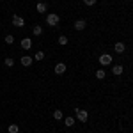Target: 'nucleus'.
Masks as SVG:
<instances>
[{
	"label": "nucleus",
	"instance_id": "1",
	"mask_svg": "<svg viewBox=\"0 0 133 133\" xmlns=\"http://www.w3.org/2000/svg\"><path fill=\"white\" fill-rule=\"evenodd\" d=\"M59 21H61V18H59V14H55V12H50V14L46 16V23H48L50 27H57Z\"/></svg>",
	"mask_w": 133,
	"mask_h": 133
},
{
	"label": "nucleus",
	"instance_id": "2",
	"mask_svg": "<svg viewBox=\"0 0 133 133\" xmlns=\"http://www.w3.org/2000/svg\"><path fill=\"white\" fill-rule=\"evenodd\" d=\"M75 114H76V119H78V121H82V123H85V121L89 119V114H87V110H82V108H75Z\"/></svg>",
	"mask_w": 133,
	"mask_h": 133
},
{
	"label": "nucleus",
	"instance_id": "3",
	"mask_svg": "<svg viewBox=\"0 0 133 133\" xmlns=\"http://www.w3.org/2000/svg\"><path fill=\"white\" fill-rule=\"evenodd\" d=\"M99 64L101 66H110L112 64V55L110 53H101L99 55Z\"/></svg>",
	"mask_w": 133,
	"mask_h": 133
},
{
	"label": "nucleus",
	"instance_id": "4",
	"mask_svg": "<svg viewBox=\"0 0 133 133\" xmlns=\"http://www.w3.org/2000/svg\"><path fill=\"white\" fill-rule=\"evenodd\" d=\"M12 25L21 29V27H25V20H23L21 16H18V14H14V16H12Z\"/></svg>",
	"mask_w": 133,
	"mask_h": 133
},
{
	"label": "nucleus",
	"instance_id": "5",
	"mask_svg": "<svg viewBox=\"0 0 133 133\" xmlns=\"http://www.w3.org/2000/svg\"><path fill=\"white\" fill-rule=\"evenodd\" d=\"M53 71H55V75H62V73L66 71V64L64 62H57L55 68H53Z\"/></svg>",
	"mask_w": 133,
	"mask_h": 133
},
{
	"label": "nucleus",
	"instance_id": "6",
	"mask_svg": "<svg viewBox=\"0 0 133 133\" xmlns=\"http://www.w3.org/2000/svg\"><path fill=\"white\" fill-rule=\"evenodd\" d=\"M85 27H87L85 20H76L75 21V29H76V30H85Z\"/></svg>",
	"mask_w": 133,
	"mask_h": 133
},
{
	"label": "nucleus",
	"instance_id": "7",
	"mask_svg": "<svg viewBox=\"0 0 133 133\" xmlns=\"http://www.w3.org/2000/svg\"><path fill=\"white\" fill-rule=\"evenodd\" d=\"M21 48H23V50H30L32 48V39H29V37L21 39Z\"/></svg>",
	"mask_w": 133,
	"mask_h": 133
},
{
	"label": "nucleus",
	"instance_id": "8",
	"mask_svg": "<svg viewBox=\"0 0 133 133\" xmlns=\"http://www.w3.org/2000/svg\"><path fill=\"white\" fill-rule=\"evenodd\" d=\"M20 62H21V66H25V68H30V64H32V57H29V55H23Z\"/></svg>",
	"mask_w": 133,
	"mask_h": 133
},
{
	"label": "nucleus",
	"instance_id": "9",
	"mask_svg": "<svg viewBox=\"0 0 133 133\" xmlns=\"http://www.w3.org/2000/svg\"><path fill=\"white\" fill-rule=\"evenodd\" d=\"M114 50L117 51V53H123V51L126 50V44H124V43H121V41L115 43V44H114Z\"/></svg>",
	"mask_w": 133,
	"mask_h": 133
},
{
	"label": "nucleus",
	"instance_id": "10",
	"mask_svg": "<svg viewBox=\"0 0 133 133\" xmlns=\"http://www.w3.org/2000/svg\"><path fill=\"white\" fill-rule=\"evenodd\" d=\"M7 131L9 133H20V126H18V124H9Z\"/></svg>",
	"mask_w": 133,
	"mask_h": 133
},
{
	"label": "nucleus",
	"instance_id": "11",
	"mask_svg": "<svg viewBox=\"0 0 133 133\" xmlns=\"http://www.w3.org/2000/svg\"><path fill=\"white\" fill-rule=\"evenodd\" d=\"M123 71H124V69H123V66H119V64L112 68V73H114V75H123Z\"/></svg>",
	"mask_w": 133,
	"mask_h": 133
},
{
	"label": "nucleus",
	"instance_id": "12",
	"mask_svg": "<svg viewBox=\"0 0 133 133\" xmlns=\"http://www.w3.org/2000/svg\"><path fill=\"white\" fill-rule=\"evenodd\" d=\"M36 9H37V12H46V4H43V2H39L37 5H36Z\"/></svg>",
	"mask_w": 133,
	"mask_h": 133
},
{
	"label": "nucleus",
	"instance_id": "13",
	"mask_svg": "<svg viewBox=\"0 0 133 133\" xmlns=\"http://www.w3.org/2000/svg\"><path fill=\"white\" fill-rule=\"evenodd\" d=\"M32 32H34V36H41L43 34V27L41 25H36V27L32 29Z\"/></svg>",
	"mask_w": 133,
	"mask_h": 133
},
{
	"label": "nucleus",
	"instance_id": "14",
	"mask_svg": "<svg viewBox=\"0 0 133 133\" xmlns=\"http://www.w3.org/2000/svg\"><path fill=\"white\" fill-rule=\"evenodd\" d=\"M64 124H66L68 128H71L73 124H75V117H66V119H64Z\"/></svg>",
	"mask_w": 133,
	"mask_h": 133
},
{
	"label": "nucleus",
	"instance_id": "15",
	"mask_svg": "<svg viewBox=\"0 0 133 133\" xmlns=\"http://www.w3.org/2000/svg\"><path fill=\"white\" fill-rule=\"evenodd\" d=\"M62 117H64V115H62V110H55V112H53V119H57V121H61Z\"/></svg>",
	"mask_w": 133,
	"mask_h": 133
},
{
	"label": "nucleus",
	"instance_id": "16",
	"mask_svg": "<svg viewBox=\"0 0 133 133\" xmlns=\"http://www.w3.org/2000/svg\"><path fill=\"white\" fill-rule=\"evenodd\" d=\"M96 78H98V80H103V78H105V71H103V69H98V71H96Z\"/></svg>",
	"mask_w": 133,
	"mask_h": 133
},
{
	"label": "nucleus",
	"instance_id": "17",
	"mask_svg": "<svg viewBox=\"0 0 133 133\" xmlns=\"http://www.w3.org/2000/svg\"><path fill=\"white\" fill-rule=\"evenodd\" d=\"M4 64H5V66H7V68H12V66H14V61H12V59H11V57H7V59H5V61H4Z\"/></svg>",
	"mask_w": 133,
	"mask_h": 133
},
{
	"label": "nucleus",
	"instance_id": "18",
	"mask_svg": "<svg viewBox=\"0 0 133 133\" xmlns=\"http://www.w3.org/2000/svg\"><path fill=\"white\" fill-rule=\"evenodd\" d=\"M59 44H62V46L68 44V37H66V36H61V37H59Z\"/></svg>",
	"mask_w": 133,
	"mask_h": 133
},
{
	"label": "nucleus",
	"instance_id": "19",
	"mask_svg": "<svg viewBox=\"0 0 133 133\" xmlns=\"http://www.w3.org/2000/svg\"><path fill=\"white\" fill-rule=\"evenodd\" d=\"M5 43H7V44H12V43H14V37H12L11 34H7V36H5Z\"/></svg>",
	"mask_w": 133,
	"mask_h": 133
},
{
	"label": "nucleus",
	"instance_id": "20",
	"mask_svg": "<svg viewBox=\"0 0 133 133\" xmlns=\"http://www.w3.org/2000/svg\"><path fill=\"white\" fill-rule=\"evenodd\" d=\"M34 59H36V61H43V59H44V53H43V51H37Z\"/></svg>",
	"mask_w": 133,
	"mask_h": 133
},
{
	"label": "nucleus",
	"instance_id": "21",
	"mask_svg": "<svg viewBox=\"0 0 133 133\" xmlns=\"http://www.w3.org/2000/svg\"><path fill=\"white\" fill-rule=\"evenodd\" d=\"M83 4H85V5H89V7H92V5L96 4V0H83Z\"/></svg>",
	"mask_w": 133,
	"mask_h": 133
}]
</instances>
